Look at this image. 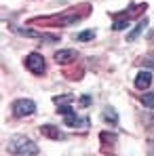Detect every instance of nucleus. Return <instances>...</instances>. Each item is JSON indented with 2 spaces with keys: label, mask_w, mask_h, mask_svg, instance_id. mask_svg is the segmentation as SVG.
<instances>
[{
  "label": "nucleus",
  "mask_w": 154,
  "mask_h": 156,
  "mask_svg": "<svg viewBox=\"0 0 154 156\" xmlns=\"http://www.w3.org/2000/svg\"><path fill=\"white\" fill-rule=\"evenodd\" d=\"M6 150L11 152V154L15 156H36L38 154V146L26 137V135H15V137H11L9 139V144H6Z\"/></svg>",
  "instance_id": "1"
},
{
  "label": "nucleus",
  "mask_w": 154,
  "mask_h": 156,
  "mask_svg": "<svg viewBox=\"0 0 154 156\" xmlns=\"http://www.w3.org/2000/svg\"><path fill=\"white\" fill-rule=\"evenodd\" d=\"M11 110H13V116L26 118V116H32V114L36 112V104H34L32 99H27V97H19V99L13 101Z\"/></svg>",
  "instance_id": "2"
},
{
  "label": "nucleus",
  "mask_w": 154,
  "mask_h": 156,
  "mask_svg": "<svg viewBox=\"0 0 154 156\" xmlns=\"http://www.w3.org/2000/svg\"><path fill=\"white\" fill-rule=\"evenodd\" d=\"M26 66L32 74H45V57L40 53H30L26 57Z\"/></svg>",
  "instance_id": "3"
},
{
  "label": "nucleus",
  "mask_w": 154,
  "mask_h": 156,
  "mask_svg": "<svg viewBox=\"0 0 154 156\" xmlns=\"http://www.w3.org/2000/svg\"><path fill=\"white\" fill-rule=\"evenodd\" d=\"M74 59H76V51H72V49H59V51L55 53V61L59 66H68Z\"/></svg>",
  "instance_id": "4"
},
{
  "label": "nucleus",
  "mask_w": 154,
  "mask_h": 156,
  "mask_svg": "<svg viewBox=\"0 0 154 156\" xmlns=\"http://www.w3.org/2000/svg\"><path fill=\"white\" fill-rule=\"evenodd\" d=\"M135 89H139V91H144V89H148L150 84H152V74L148 72V70H144V72H139L137 76H135Z\"/></svg>",
  "instance_id": "5"
},
{
  "label": "nucleus",
  "mask_w": 154,
  "mask_h": 156,
  "mask_svg": "<svg viewBox=\"0 0 154 156\" xmlns=\"http://www.w3.org/2000/svg\"><path fill=\"white\" fill-rule=\"evenodd\" d=\"M40 133H45L47 137H51V139H63V135L59 133V131L51 127V125H45V127H40Z\"/></svg>",
  "instance_id": "6"
},
{
  "label": "nucleus",
  "mask_w": 154,
  "mask_h": 156,
  "mask_svg": "<svg viewBox=\"0 0 154 156\" xmlns=\"http://www.w3.org/2000/svg\"><path fill=\"white\" fill-rule=\"evenodd\" d=\"M139 101H141V105L152 108V110H154V93H144V95L139 97Z\"/></svg>",
  "instance_id": "7"
},
{
  "label": "nucleus",
  "mask_w": 154,
  "mask_h": 156,
  "mask_svg": "<svg viewBox=\"0 0 154 156\" xmlns=\"http://www.w3.org/2000/svg\"><path fill=\"white\" fill-rule=\"evenodd\" d=\"M80 122H82V120H80V118H78L76 114H74V112H72V114H68V116H66V125H68V127H78V125H80Z\"/></svg>",
  "instance_id": "8"
},
{
  "label": "nucleus",
  "mask_w": 154,
  "mask_h": 156,
  "mask_svg": "<svg viewBox=\"0 0 154 156\" xmlns=\"http://www.w3.org/2000/svg\"><path fill=\"white\" fill-rule=\"evenodd\" d=\"M93 36H95V34H93L91 30H87V32H82V34H78L76 38H78V40H80V42H87V40H91Z\"/></svg>",
  "instance_id": "9"
},
{
  "label": "nucleus",
  "mask_w": 154,
  "mask_h": 156,
  "mask_svg": "<svg viewBox=\"0 0 154 156\" xmlns=\"http://www.w3.org/2000/svg\"><path fill=\"white\" fill-rule=\"evenodd\" d=\"M103 114H106V120L116 122V114H114V110H108V108H106V112H103Z\"/></svg>",
  "instance_id": "10"
},
{
  "label": "nucleus",
  "mask_w": 154,
  "mask_h": 156,
  "mask_svg": "<svg viewBox=\"0 0 154 156\" xmlns=\"http://www.w3.org/2000/svg\"><path fill=\"white\" fill-rule=\"evenodd\" d=\"M144 26H146V19H144V21H141V23H139V26L135 27V32H133V34H131V36H129V40H133V38H135V36H137V34H139V32H141V30H144Z\"/></svg>",
  "instance_id": "11"
},
{
  "label": "nucleus",
  "mask_w": 154,
  "mask_h": 156,
  "mask_svg": "<svg viewBox=\"0 0 154 156\" xmlns=\"http://www.w3.org/2000/svg\"><path fill=\"white\" fill-rule=\"evenodd\" d=\"M144 63H146L148 68H152V70H154V61H144Z\"/></svg>",
  "instance_id": "12"
}]
</instances>
